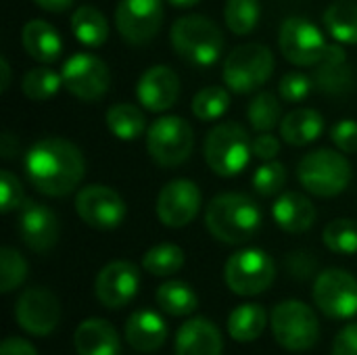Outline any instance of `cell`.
I'll use <instances>...</instances> for the list:
<instances>
[{
  "label": "cell",
  "instance_id": "cell-12",
  "mask_svg": "<svg viewBox=\"0 0 357 355\" xmlns=\"http://www.w3.org/2000/svg\"><path fill=\"white\" fill-rule=\"evenodd\" d=\"M161 0H119L115 6V27L132 46L149 44L163 25Z\"/></svg>",
  "mask_w": 357,
  "mask_h": 355
},
{
  "label": "cell",
  "instance_id": "cell-46",
  "mask_svg": "<svg viewBox=\"0 0 357 355\" xmlns=\"http://www.w3.org/2000/svg\"><path fill=\"white\" fill-rule=\"evenodd\" d=\"M17 151H19V142L13 138L10 132H4L2 138H0V153H2V157L4 159H13Z\"/></svg>",
  "mask_w": 357,
  "mask_h": 355
},
{
  "label": "cell",
  "instance_id": "cell-29",
  "mask_svg": "<svg viewBox=\"0 0 357 355\" xmlns=\"http://www.w3.org/2000/svg\"><path fill=\"white\" fill-rule=\"evenodd\" d=\"M266 322L268 314L261 305L245 303L232 310L228 318V333L238 343H251L261 337V333L266 331Z\"/></svg>",
  "mask_w": 357,
  "mask_h": 355
},
{
  "label": "cell",
  "instance_id": "cell-37",
  "mask_svg": "<svg viewBox=\"0 0 357 355\" xmlns=\"http://www.w3.org/2000/svg\"><path fill=\"white\" fill-rule=\"evenodd\" d=\"M324 245L339 255H356L357 253V222L339 218L333 220L322 232Z\"/></svg>",
  "mask_w": 357,
  "mask_h": 355
},
{
  "label": "cell",
  "instance_id": "cell-1",
  "mask_svg": "<svg viewBox=\"0 0 357 355\" xmlns=\"http://www.w3.org/2000/svg\"><path fill=\"white\" fill-rule=\"evenodd\" d=\"M25 172L38 192L59 199L71 195L82 184L86 159L73 142L46 136L27 151Z\"/></svg>",
  "mask_w": 357,
  "mask_h": 355
},
{
  "label": "cell",
  "instance_id": "cell-38",
  "mask_svg": "<svg viewBox=\"0 0 357 355\" xmlns=\"http://www.w3.org/2000/svg\"><path fill=\"white\" fill-rule=\"evenodd\" d=\"M27 278V262L13 247H2L0 251V291L10 293Z\"/></svg>",
  "mask_w": 357,
  "mask_h": 355
},
{
  "label": "cell",
  "instance_id": "cell-48",
  "mask_svg": "<svg viewBox=\"0 0 357 355\" xmlns=\"http://www.w3.org/2000/svg\"><path fill=\"white\" fill-rule=\"evenodd\" d=\"M10 86V65L6 56H0V92H6Z\"/></svg>",
  "mask_w": 357,
  "mask_h": 355
},
{
  "label": "cell",
  "instance_id": "cell-8",
  "mask_svg": "<svg viewBox=\"0 0 357 355\" xmlns=\"http://www.w3.org/2000/svg\"><path fill=\"white\" fill-rule=\"evenodd\" d=\"M274 339L289 352H307L320 339V322L303 301H282L270 316Z\"/></svg>",
  "mask_w": 357,
  "mask_h": 355
},
{
  "label": "cell",
  "instance_id": "cell-7",
  "mask_svg": "<svg viewBox=\"0 0 357 355\" xmlns=\"http://www.w3.org/2000/svg\"><path fill=\"white\" fill-rule=\"evenodd\" d=\"M195 132L190 123L178 115H163L146 130L149 157L159 167H178L192 155Z\"/></svg>",
  "mask_w": 357,
  "mask_h": 355
},
{
  "label": "cell",
  "instance_id": "cell-9",
  "mask_svg": "<svg viewBox=\"0 0 357 355\" xmlns=\"http://www.w3.org/2000/svg\"><path fill=\"white\" fill-rule=\"evenodd\" d=\"M226 285L241 297H253L268 291L276 278L274 259L261 249H241L228 257L224 268Z\"/></svg>",
  "mask_w": 357,
  "mask_h": 355
},
{
  "label": "cell",
  "instance_id": "cell-47",
  "mask_svg": "<svg viewBox=\"0 0 357 355\" xmlns=\"http://www.w3.org/2000/svg\"><path fill=\"white\" fill-rule=\"evenodd\" d=\"M40 8L44 10H50V13H63L67 10L75 0H33Z\"/></svg>",
  "mask_w": 357,
  "mask_h": 355
},
{
  "label": "cell",
  "instance_id": "cell-21",
  "mask_svg": "<svg viewBox=\"0 0 357 355\" xmlns=\"http://www.w3.org/2000/svg\"><path fill=\"white\" fill-rule=\"evenodd\" d=\"M272 218L280 230L289 234H301L314 226L316 207L312 199L301 192H284L272 205Z\"/></svg>",
  "mask_w": 357,
  "mask_h": 355
},
{
  "label": "cell",
  "instance_id": "cell-44",
  "mask_svg": "<svg viewBox=\"0 0 357 355\" xmlns=\"http://www.w3.org/2000/svg\"><path fill=\"white\" fill-rule=\"evenodd\" d=\"M333 355H357V324L345 326L335 337Z\"/></svg>",
  "mask_w": 357,
  "mask_h": 355
},
{
  "label": "cell",
  "instance_id": "cell-20",
  "mask_svg": "<svg viewBox=\"0 0 357 355\" xmlns=\"http://www.w3.org/2000/svg\"><path fill=\"white\" fill-rule=\"evenodd\" d=\"M314 82L318 90L326 94H345L354 88V71L347 63V54L339 44H328L322 61L316 65Z\"/></svg>",
  "mask_w": 357,
  "mask_h": 355
},
{
  "label": "cell",
  "instance_id": "cell-45",
  "mask_svg": "<svg viewBox=\"0 0 357 355\" xmlns=\"http://www.w3.org/2000/svg\"><path fill=\"white\" fill-rule=\"evenodd\" d=\"M0 355H38L33 345H29L25 339L10 337L0 345Z\"/></svg>",
  "mask_w": 357,
  "mask_h": 355
},
{
  "label": "cell",
  "instance_id": "cell-17",
  "mask_svg": "<svg viewBox=\"0 0 357 355\" xmlns=\"http://www.w3.org/2000/svg\"><path fill=\"white\" fill-rule=\"evenodd\" d=\"M138 285H140V274L138 268L132 262L126 259H117L107 264L94 282V293L96 299L109 308V310H117L128 305L136 293H138Z\"/></svg>",
  "mask_w": 357,
  "mask_h": 355
},
{
  "label": "cell",
  "instance_id": "cell-28",
  "mask_svg": "<svg viewBox=\"0 0 357 355\" xmlns=\"http://www.w3.org/2000/svg\"><path fill=\"white\" fill-rule=\"evenodd\" d=\"M107 128L119 140H136L146 132V117L144 113L132 103H117L107 109Z\"/></svg>",
  "mask_w": 357,
  "mask_h": 355
},
{
  "label": "cell",
  "instance_id": "cell-11",
  "mask_svg": "<svg viewBox=\"0 0 357 355\" xmlns=\"http://www.w3.org/2000/svg\"><path fill=\"white\" fill-rule=\"evenodd\" d=\"M278 48L282 56L297 67H316L328 44L316 23L305 17H289L278 31Z\"/></svg>",
  "mask_w": 357,
  "mask_h": 355
},
{
  "label": "cell",
  "instance_id": "cell-31",
  "mask_svg": "<svg viewBox=\"0 0 357 355\" xmlns=\"http://www.w3.org/2000/svg\"><path fill=\"white\" fill-rule=\"evenodd\" d=\"M157 305L167 316L182 318V316H190L197 310L199 299L197 293L186 282L167 280L157 289Z\"/></svg>",
  "mask_w": 357,
  "mask_h": 355
},
{
  "label": "cell",
  "instance_id": "cell-3",
  "mask_svg": "<svg viewBox=\"0 0 357 355\" xmlns=\"http://www.w3.org/2000/svg\"><path fill=\"white\" fill-rule=\"evenodd\" d=\"M169 40L180 59L195 67H211L224 50V33L205 15H186L174 21Z\"/></svg>",
  "mask_w": 357,
  "mask_h": 355
},
{
  "label": "cell",
  "instance_id": "cell-33",
  "mask_svg": "<svg viewBox=\"0 0 357 355\" xmlns=\"http://www.w3.org/2000/svg\"><path fill=\"white\" fill-rule=\"evenodd\" d=\"M186 257H184V251L174 245V243H161V245H155L153 249H149L142 257V268L153 274V276H172L176 272L182 270Z\"/></svg>",
  "mask_w": 357,
  "mask_h": 355
},
{
  "label": "cell",
  "instance_id": "cell-30",
  "mask_svg": "<svg viewBox=\"0 0 357 355\" xmlns=\"http://www.w3.org/2000/svg\"><path fill=\"white\" fill-rule=\"evenodd\" d=\"M324 25L339 44H357V4L351 0L333 2L324 10Z\"/></svg>",
  "mask_w": 357,
  "mask_h": 355
},
{
  "label": "cell",
  "instance_id": "cell-18",
  "mask_svg": "<svg viewBox=\"0 0 357 355\" xmlns=\"http://www.w3.org/2000/svg\"><path fill=\"white\" fill-rule=\"evenodd\" d=\"M136 96L146 111L163 113L180 98V77L167 65H153L140 75L136 84Z\"/></svg>",
  "mask_w": 357,
  "mask_h": 355
},
{
  "label": "cell",
  "instance_id": "cell-27",
  "mask_svg": "<svg viewBox=\"0 0 357 355\" xmlns=\"http://www.w3.org/2000/svg\"><path fill=\"white\" fill-rule=\"evenodd\" d=\"M71 31L86 48H100L109 38V23L98 8L82 4L71 15Z\"/></svg>",
  "mask_w": 357,
  "mask_h": 355
},
{
  "label": "cell",
  "instance_id": "cell-32",
  "mask_svg": "<svg viewBox=\"0 0 357 355\" xmlns=\"http://www.w3.org/2000/svg\"><path fill=\"white\" fill-rule=\"evenodd\" d=\"M247 119L257 134L272 132L282 121V107L278 96L274 92H259L253 96L247 107Z\"/></svg>",
  "mask_w": 357,
  "mask_h": 355
},
{
  "label": "cell",
  "instance_id": "cell-41",
  "mask_svg": "<svg viewBox=\"0 0 357 355\" xmlns=\"http://www.w3.org/2000/svg\"><path fill=\"white\" fill-rule=\"evenodd\" d=\"M23 186L19 182V178L8 172L2 169L0 172V209L2 213H10L15 209H19L23 205Z\"/></svg>",
  "mask_w": 357,
  "mask_h": 355
},
{
  "label": "cell",
  "instance_id": "cell-39",
  "mask_svg": "<svg viewBox=\"0 0 357 355\" xmlns=\"http://www.w3.org/2000/svg\"><path fill=\"white\" fill-rule=\"evenodd\" d=\"M284 184H287V167L276 159L264 161L253 174V188L261 197L278 195L284 188Z\"/></svg>",
  "mask_w": 357,
  "mask_h": 355
},
{
  "label": "cell",
  "instance_id": "cell-24",
  "mask_svg": "<svg viewBox=\"0 0 357 355\" xmlns=\"http://www.w3.org/2000/svg\"><path fill=\"white\" fill-rule=\"evenodd\" d=\"M77 355H119V335L115 326L100 318L84 320L73 337Z\"/></svg>",
  "mask_w": 357,
  "mask_h": 355
},
{
  "label": "cell",
  "instance_id": "cell-19",
  "mask_svg": "<svg viewBox=\"0 0 357 355\" xmlns=\"http://www.w3.org/2000/svg\"><path fill=\"white\" fill-rule=\"evenodd\" d=\"M19 234L21 241L36 253H48L61 234L56 213L36 201H25L19 216Z\"/></svg>",
  "mask_w": 357,
  "mask_h": 355
},
{
  "label": "cell",
  "instance_id": "cell-15",
  "mask_svg": "<svg viewBox=\"0 0 357 355\" xmlns=\"http://www.w3.org/2000/svg\"><path fill=\"white\" fill-rule=\"evenodd\" d=\"M201 201V188L192 180L176 178L157 197V218L167 228H184L199 216Z\"/></svg>",
  "mask_w": 357,
  "mask_h": 355
},
{
  "label": "cell",
  "instance_id": "cell-5",
  "mask_svg": "<svg viewBox=\"0 0 357 355\" xmlns=\"http://www.w3.org/2000/svg\"><path fill=\"white\" fill-rule=\"evenodd\" d=\"M297 178L301 186L322 199L341 195L351 182V163L345 153L331 149H316L303 155L297 165Z\"/></svg>",
  "mask_w": 357,
  "mask_h": 355
},
{
  "label": "cell",
  "instance_id": "cell-35",
  "mask_svg": "<svg viewBox=\"0 0 357 355\" xmlns=\"http://www.w3.org/2000/svg\"><path fill=\"white\" fill-rule=\"evenodd\" d=\"M190 109L201 121H218L230 109V92L222 86H207L195 94Z\"/></svg>",
  "mask_w": 357,
  "mask_h": 355
},
{
  "label": "cell",
  "instance_id": "cell-26",
  "mask_svg": "<svg viewBox=\"0 0 357 355\" xmlns=\"http://www.w3.org/2000/svg\"><path fill=\"white\" fill-rule=\"evenodd\" d=\"M280 136L291 146H305L316 142L324 132V117L310 107L295 109L287 113L278 126Z\"/></svg>",
  "mask_w": 357,
  "mask_h": 355
},
{
  "label": "cell",
  "instance_id": "cell-36",
  "mask_svg": "<svg viewBox=\"0 0 357 355\" xmlns=\"http://www.w3.org/2000/svg\"><path fill=\"white\" fill-rule=\"evenodd\" d=\"M261 17L259 0H226L224 6V19L232 33L247 36L251 33Z\"/></svg>",
  "mask_w": 357,
  "mask_h": 355
},
{
  "label": "cell",
  "instance_id": "cell-6",
  "mask_svg": "<svg viewBox=\"0 0 357 355\" xmlns=\"http://www.w3.org/2000/svg\"><path fill=\"white\" fill-rule=\"evenodd\" d=\"M274 73V54L266 44L251 42L230 50L224 61L222 77L228 90L236 94H251L266 86Z\"/></svg>",
  "mask_w": 357,
  "mask_h": 355
},
{
  "label": "cell",
  "instance_id": "cell-25",
  "mask_svg": "<svg viewBox=\"0 0 357 355\" xmlns=\"http://www.w3.org/2000/svg\"><path fill=\"white\" fill-rule=\"evenodd\" d=\"M21 42L25 52L40 63H52L63 52V40L59 31L44 19L27 21L21 31Z\"/></svg>",
  "mask_w": 357,
  "mask_h": 355
},
{
  "label": "cell",
  "instance_id": "cell-34",
  "mask_svg": "<svg viewBox=\"0 0 357 355\" xmlns=\"http://www.w3.org/2000/svg\"><path fill=\"white\" fill-rule=\"evenodd\" d=\"M63 86V75L50 67H33L21 80V90L29 100L42 103L52 98Z\"/></svg>",
  "mask_w": 357,
  "mask_h": 355
},
{
  "label": "cell",
  "instance_id": "cell-22",
  "mask_svg": "<svg viewBox=\"0 0 357 355\" xmlns=\"http://www.w3.org/2000/svg\"><path fill=\"white\" fill-rule=\"evenodd\" d=\"M126 339L136 352L153 354V352L161 349V345L165 343L167 324L157 312L138 310L126 322Z\"/></svg>",
  "mask_w": 357,
  "mask_h": 355
},
{
  "label": "cell",
  "instance_id": "cell-49",
  "mask_svg": "<svg viewBox=\"0 0 357 355\" xmlns=\"http://www.w3.org/2000/svg\"><path fill=\"white\" fill-rule=\"evenodd\" d=\"M172 6H178V8H188V6H195L199 4L201 0H167Z\"/></svg>",
  "mask_w": 357,
  "mask_h": 355
},
{
  "label": "cell",
  "instance_id": "cell-4",
  "mask_svg": "<svg viewBox=\"0 0 357 355\" xmlns=\"http://www.w3.org/2000/svg\"><path fill=\"white\" fill-rule=\"evenodd\" d=\"M203 155L209 169L222 178L238 176L253 157V140L236 121H222L209 130L203 144Z\"/></svg>",
  "mask_w": 357,
  "mask_h": 355
},
{
  "label": "cell",
  "instance_id": "cell-13",
  "mask_svg": "<svg viewBox=\"0 0 357 355\" xmlns=\"http://www.w3.org/2000/svg\"><path fill=\"white\" fill-rule=\"evenodd\" d=\"M314 301L320 312L335 320H347L357 314V280L345 270H324L314 282Z\"/></svg>",
  "mask_w": 357,
  "mask_h": 355
},
{
  "label": "cell",
  "instance_id": "cell-23",
  "mask_svg": "<svg viewBox=\"0 0 357 355\" xmlns=\"http://www.w3.org/2000/svg\"><path fill=\"white\" fill-rule=\"evenodd\" d=\"M222 335L205 318L188 320L176 335V355H222Z\"/></svg>",
  "mask_w": 357,
  "mask_h": 355
},
{
  "label": "cell",
  "instance_id": "cell-2",
  "mask_svg": "<svg viewBox=\"0 0 357 355\" xmlns=\"http://www.w3.org/2000/svg\"><path fill=\"white\" fill-rule=\"evenodd\" d=\"M205 226L213 239L226 245H243L261 228L259 205L243 192H222L205 209Z\"/></svg>",
  "mask_w": 357,
  "mask_h": 355
},
{
  "label": "cell",
  "instance_id": "cell-43",
  "mask_svg": "<svg viewBox=\"0 0 357 355\" xmlns=\"http://www.w3.org/2000/svg\"><path fill=\"white\" fill-rule=\"evenodd\" d=\"M280 153V140L272 132H261L253 138V157L261 161H272Z\"/></svg>",
  "mask_w": 357,
  "mask_h": 355
},
{
  "label": "cell",
  "instance_id": "cell-10",
  "mask_svg": "<svg viewBox=\"0 0 357 355\" xmlns=\"http://www.w3.org/2000/svg\"><path fill=\"white\" fill-rule=\"evenodd\" d=\"M63 86L67 92L84 103L100 100L111 86V71L109 65L92 54V52H75L71 54L61 69Z\"/></svg>",
  "mask_w": 357,
  "mask_h": 355
},
{
  "label": "cell",
  "instance_id": "cell-40",
  "mask_svg": "<svg viewBox=\"0 0 357 355\" xmlns=\"http://www.w3.org/2000/svg\"><path fill=\"white\" fill-rule=\"evenodd\" d=\"M312 86H314V82L305 73L291 71V73H284L282 75V80L278 84V94H280V98L284 103L295 105V103H301V100H305L310 96Z\"/></svg>",
  "mask_w": 357,
  "mask_h": 355
},
{
  "label": "cell",
  "instance_id": "cell-42",
  "mask_svg": "<svg viewBox=\"0 0 357 355\" xmlns=\"http://www.w3.org/2000/svg\"><path fill=\"white\" fill-rule=\"evenodd\" d=\"M331 140L335 142V146L345 153V155H354L357 153V121L356 119H341L333 126L331 130Z\"/></svg>",
  "mask_w": 357,
  "mask_h": 355
},
{
  "label": "cell",
  "instance_id": "cell-14",
  "mask_svg": "<svg viewBox=\"0 0 357 355\" xmlns=\"http://www.w3.org/2000/svg\"><path fill=\"white\" fill-rule=\"evenodd\" d=\"M75 211L84 224L96 230H113L126 218V203L117 190L105 184H90L75 197Z\"/></svg>",
  "mask_w": 357,
  "mask_h": 355
},
{
  "label": "cell",
  "instance_id": "cell-16",
  "mask_svg": "<svg viewBox=\"0 0 357 355\" xmlns=\"http://www.w3.org/2000/svg\"><path fill=\"white\" fill-rule=\"evenodd\" d=\"M15 320L27 335L46 337L61 320L59 299L48 289H27L15 303Z\"/></svg>",
  "mask_w": 357,
  "mask_h": 355
}]
</instances>
